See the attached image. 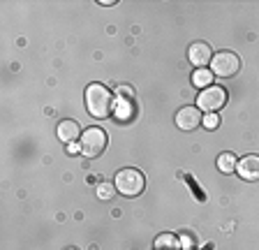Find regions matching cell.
<instances>
[{"label": "cell", "instance_id": "cell-18", "mask_svg": "<svg viewBox=\"0 0 259 250\" xmlns=\"http://www.w3.org/2000/svg\"><path fill=\"white\" fill-rule=\"evenodd\" d=\"M67 250H76V248H67Z\"/></svg>", "mask_w": 259, "mask_h": 250}, {"label": "cell", "instance_id": "cell-3", "mask_svg": "<svg viewBox=\"0 0 259 250\" xmlns=\"http://www.w3.org/2000/svg\"><path fill=\"white\" fill-rule=\"evenodd\" d=\"M107 132L102 128H88L83 135H81V153L86 158H97L102 155L104 148H107Z\"/></svg>", "mask_w": 259, "mask_h": 250}, {"label": "cell", "instance_id": "cell-11", "mask_svg": "<svg viewBox=\"0 0 259 250\" xmlns=\"http://www.w3.org/2000/svg\"><path fill=\"white\" fill-rule=\"evenodd\" d=\"M236 167H238V160L234 153L227 151V153H220V155H218V169H220V172L229 174V172H234Z\"/></svg>", "mask_w": 259, "mask_h": 250}, {"label": "cell", "instance_id": "cell-6", "mask_svg": "<svg viewBox=\"0 0 259 250\" xmlns=\"http://www.w3.org/2000/svg\"><path fill=\"white\" fill-rule=\"evenodd\" d=\"M201 123H204V118H201V109L199 107H183L176 114V125L185 132L197 130Z\"/></svg>", "mask_w": 259, "mask_h": 250}, {"label": "cell", "instance_id": "cell-12", "mask_svg": "<svg viewBox=\"0 0 259 250\" xmlns=\"http://www.w3.org/2000/svg\"><path fill=\"white\" fill-rule=\"evenodd\" d=\"M192 81H194V86H199V88H208L210 84H213V72L210 70H194V74H192Z\"/></svg>", "mask_w": 259, "mask_h": 250}, {"label": "cell", "instance_id": "cell-13", "mask_svg": "<svg viewBox=\"0 0 259 250\" xmlns=\"http://www.w3.org/2000/svg\"><path fill=\"white\" fill-rule=\"evenodd\" d=\"M178 241H181V245H183L185 250H194L197 243H199V239H197V234L194 232H183L181 236H178Z\"/></svg>", "mask_w": 259, "mask_h": 250}, {"label": "cell", "instance_id": "cell-14", "mask_svg": "<svg viewBox=\"0 0 259 250\" xmlns=\"http://www.w3.org/2000/svg\"><path fill=\"white\" fill-rule=\"evenodd\" d=\"M97 197L100 199H111L113 197V183H97Z\"/></svg>", "mask_w": 259, "mask_h": 250}, {"label": "cell", "instance_id": "cell-8", "mask_svg": "<svg viewBox=\"0 0 259 250\" xmlns=\"http://www.w3.org/2000/svg\"><path fill=\"white\" fill-rule=\"evenodd\" d=\"M58 139L63 144H74L76 139H79V135H81V128H79V123L76 120H72V118H65V120H60L58 123Z\"/></svg>", "mask_w": 259, "mask_h": 250}, {"label": "cell", "instance_id": "cell-15", "mask_svg": "<svg viewBox=\"0 0 259 250\" xmlns=\"http://www.w3.org/2000/svg\"><path fill=\"white\" fill-rule=\"evenodd\" d=\"M204 125L208 128V130H215L218 125H220V118H218L215 114H206V118H204Z\"/></svg>", "mask_w": 259, "mask_h": 250}, {"label": "cell", "instance_id": "cell-10", "mask_svg": "<svg viewBox=\"0 0 259 250\" xmlns=\"http://www.w3.org/2000/svg\"><path fill=\"white\" fill-rule=\"evenodd\" d=\"M181 248V241H178V236H174V234H160L155 239V250H178Z\"/></svg>", "mask_w": 259, "mask_h": 250}, {"label": "cell", "instance_id": "cell-9", "mask_svg": "<svg viewBox=\"0 0 259 250\" xmlns=\"http://www.w3.org/2000/svg\"><path fill=\"white\" fill-rule=\"evenodd\" d=\"M238 176L245 181H257L259 179V155H245L238 160Z\"/></svg>", "mask_w": 259, "mask_h": 250}, {"label": "cell", "instance_id": "cell-17", "mask_svg": "<svg viewBox=\"0 0 259 250\" xmlns=\"http://www.w3.org/2000/svg\"><path fill=\"white\" fill-rule=\"evenodd\" d=\"M67 151H70V153H79L81 151V144H70V146H67Z\"/></svg>", "mask_w": 259, "mask_h": 250}, {"label": "cell", "instance_id": "cell-7", "mask_svg": "<svg viewBox=\"0 0 259 250\" xmlns=\"http://www.w3.org/2000/svg\"><path fill=\"white\" fill-rule=\"evenodd\" d=\"M188 60L197 70H204L210 60H213V51H210V47L206 42H194L188 49Z\"/></svg>", "mask_w": 259, "mask_h": 250}, {"label": "cell", "instance_id": "cell-5", "mask_svg": "<svg viewBox=\"0 0 259 250\" xmlns=\"http://www.w3.org/2000/svg\"><path fill=\"white\" fill-rule=\"evenodd\" d=\"M227 102V91L220 86H208L199 93V98H197V107L206 114H215L220 107H225Z\"/></svg>", "mask_w": 259, "mask_h": 250}, {"label": "cell", "instance_id": "cell-1", "mask_svg": "<svg viewBox=\"0 0 259 250\" xmlns=\"http://www.w3.org/2000/svg\"><path fill=\"white\" fill-rule=\"evenodd\" d=\"M86 109L93 118H107L113 114V95L102 84H91L86 88Z\"/></svg>", "mask_w": 259, "mask_h": 250}, {"label": "cell", "instance_id": "cell-4", "mask_svg": "<svg viewBox=\"0 0 259 250\" xmlns=\"http://www.w3.org/2000/svg\"><path fill=\"white\" fill-rule=\"evenodd\" d=\"M238 70H241V58L236 54H232V51H220L210 60V72L222 76V79H229V76L238 74Z\"/></svg>", "mask_w": 259, "mask_h": 250}, {"label": "cell", "instance_id": "cell-2", "mask_svg": "<svg viewBox=\"0 0 259 250\" xmlns=\"http://www.w3.org/2000/svg\"><path fill=\"white\" fill-rule=\"evenodd\" d=\"M113 185H116V190L123 197H139L146 188V179L139 169L127 167V169H120L118 174H116Z\"/></svg>", "mask_w": 259, "mask_h": 250}, {"label": "cell", "instance_id": "cell-16", "mask_svg": "<svg viewBox=\"0 0 259 250\" xmlns=\"http://www.w3.org/2000/svg\"><path fill=\"white\" fill-rule=\"evenodd\" d=\"M116 95H123V98H135V88H127V86H118L116 88Z\"/></svg>", "mask_w": 259, "mask_h": 250}]
</instances>
